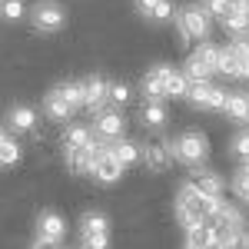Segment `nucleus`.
<instances>
[{
  "label": "nucleus",
  "instance_id": "1",
  "mask_svg": "<svg viewBox=\"0 0 249 249\" xmlns=\"http://www.w3.org/2000/svg\"><path fill=\"white\" fill-rule=\"evenodd\" d=\"M226 199H219V196H206L203 190H196L190 179L186 183H179V190H176V203H173V213H176V223L183 226V232L196 230V226H203V223H210L213 216L219 213Z\"/></svg>",
  "mask_w": 249,
  "mask_h": 249
},
{
  "label": "nucleus",
  "instance_id": "2",
  "mask_svg": "<svg viewBox=\"0 0 249 249\" xmlns=\"http://www.w3.org/2000/svg\"><path fill=\"white\" fill-rule=\"evenodd\" d=\"M186 90H190V77L186 73H179V70H173L166 63H156L153 70H146V77H143V96L146 100H156V103H163V100H186Z\"/></svg>",
  "mask_w": 249,
  "mask_h": 249
},
{
  "label": "nucleus",
  "instance_id": "3",
  "mask_svg": "<svg viewBox=\"0 0 249 249\" xmlns=\"http://www.w3.org/2000/svg\"><path fill=\"white\" fill-rule=\"evenodd\" d=\"M166 150L176 163L190 166V170H199L206 160H210V140L199 130H186V133H176L173 140H166Z\"/></svg>",
  "mask_w": 249,
  "mask_h": 249
},
{
  "label": "nucleus",
  "instance_id": "4",
  "mask_svg": "<svg viewBox=\"0 0 249 249\" xmlns=\"http://www.w3.org/2000/svg\"><path fill=\"white\" fill-rule=\"evenodd\" d=\"M210 27H213L210 10L199 7V3H190V7H183V10L176 14V37H179V43H190V40L206 43Z\"/></svg>",
  "mask_w": 249,
  "mask_h": 249
},
{
  "label": "nucleus",
  "instance_id": "5",
  "mask_svg": "<svg viewBox=\"0 0 249 249\" xmlns=\"http://www.w3.org/2000/svg\"><path fill=\"white\" fill-rule=\"evenodd\" d=\"M186 100H190V107H196V110L223 113V110H226V100H230V90H223V87L213 83V80H190Z\"/></svg>",
  "mask_w": 249,
  "mask_h": 249
},
{
  "label": "nucleus",
  "instance_id": "6",
  "mask_svg": "<svg viewBox=\"0 0 249 249\" xmlns=\"http://www.w3.org/2000/svg\"><path fill=\"white\" fill-rule=\"evenodd\" d=\"M183 73H186L190 80H213L216 73H219V47L210 43V40H206V43H199L190 57H186Z\"/></svg>",
  "mask_w": 249,
  "mask_h": 249
},
{
  "label": "nucleus",
  "instance_id": "7",
  "mask_svg": "<svg viewBox=\"0 0 249 249\" xmlns=\"http://www.w3.org/2000/svg\"><path fill=\"white\" fill-rule=\"evenodd\" d=\"M219 73L249 80V40H230L226 47H219Z\"/></svg>",
  "mask_w": 249,
  "mask_h": 249
},
{
  "label": "nucleus",
  "instance_id": "8",
  "mask_svg": "<svg viewBox=\"0 0 249 249\" xmlns=\"http://www.w3.org/2000/svg\"><path fill=\"white\" fill-rule=\"evenodd\" d=\"M80 246L83 249H110V219L103 213H83L80 219Z\"/></svg>",
  "mask_w": 249,
  "mask_h": 249
},
{
  "label": "nucleus",
  "instance_id": "9",
  "mask_svg": "<svg viewBox=\"0 0 249 249\" xmlns=\"http://www.w3.org/2000/svg\"><path fill=\"white\" fill-rule=\"evenodd\" d=\"M30 20H34V27L40 34H57L60 27L67 23V14H63V7L57 0H40L37 7L30 10Z\"/></svg>",
  "mask_w": 249,
  "mask_h": 249
},
{
  "label": "nucleus",
  "instance_id": "10",
  "mask_svg": "<svg viewBox=\"0 0 249 249\" xmlns=\"http://www.w3.org/2000/svg\"><path fill=\"white\" fill-rule=\"evenodd\" d=\"M110 103H113V83L107 77H87V110L90 113H103V110H110Z\"/></svg>",
  "mask_w": 249,
  "mask_h": 249
},
{
  "label": "nucleus",
  "instance_id": "11",
  "mask_svg": "<svg viewBox=\"0 0 249 249\" xmlns=\"http://www.w3.org/2000/svg\"><path fill=\"white\" fill-rule=\"evenodd\" d=\"M37 239H43V243H63L67 239V219L53 210H43L37 216Z\"/></svg>",
  "mask_w": 249,
  "mask_h": 249
},
{
  "label": "nucleus",
  "instance_id": "12",
  "mask_svg": "<svg viewBox=\"0 0 249 249\" xmlns=\"http://www.w3.org/2000/svg\"><path fill=\"white\" fill-rule=\"evenodd\" d=\"M123 163L113 156V150H110V143L103 146V153H100V160H96V170H93V179L96 183H103V186H113V183H120V176H123Z\"/></svg>",
  "mask_w": 249,
  "mask_h": 249
},
{
  "label": "nucleus",
  "instance_id": "13",
  "mask_svg": "<svg viewBox=\"0 0 249 249\" xmlns=\"http://www.w3.org/2000/svg\"><path fill=\"white\" fill-rule=\"evenodd\" d=\"M123 116L116 113V110H103V113L93 116V133L100 136V140H107V143H116L120 136H123Z\"/></svg>",
  "mask_w": 249,
  "mask_h": 249
},
{
  "label": "nucleus",
  "instance_id": "14",
  "mask_svg": "<svg viewBox=\"0 0 249 249\" xmlns=\"http://www.w3.org/2000/svg\"><path fill=\"white\" fill-rule=\"evenodd\" d=\"M43 113H47V120H53V123H67L77 110H73L70 100L53 87V90H47V96H43Z\"/></svg>",
  "mask_w": 249,
  "mask_h": 249
},
{
  "label": "nucleus",
  "instance_id": "15",
  "mask_svg": "<svg viewBox=\"0 0 249 249\" xmlns=\"http://www.w3.org/2000/svg\"><path fill=\"white\" fill-rule=\"evenodd\" d=\"M136 10H140L143 20H153V23H170V20H176L173 0H136Z\"/></svg>",
  "mask_w": 249,
  "mask_h": 249
},
{
  "label": "nucleus",
  "instance_id": "16",
  "mask_svg": "<svg viewBox=\"0 0 249 249\" xmlns=\"http://www.w3.org/2000/svg\"><path fill=\"white\" fill-rule=\"evenodd\" d=\"M219 23L226 27V34L243 40V34H249V3H232L230 10L219 17Z\"/></svg>",
  "mask_w": 249,
  "mask_h": 249
},
{
  "label": "nucleus",
  "instance_id": "17",
  "mask_svg": "<svg viewBox=\"0 0 249 249\" xmlns=\"http://www.w3.org/2000/svg\"><path fill=\"white\" fill-rule=\"evenodd\" d=\"M37 110L34 107H27V103H20V107H14L10 110V116H7V130L10 133H34L37 130Z\"/></svg>",
  "mask_w": 249,
  "mask_h": 249
},
{
  "label": "nucleus",
  "instance_id": "18",
  "mask_svg": "<svg viewBox=\"0 0 249 249\" xmlns=\"http://www.w3.org/2000/svg\"><path fill=\"white\" fill-rule=\"evenodd\" d=\"M190 183L196 186V190H203L206 196H219V199H223V190H226V179H223L216 170H193Z\"/></svg>",
  "mask_w": 249,
  "mask_h": 249
},
{
  "label": "nucleus",
  "instance_id": "19",
  "mask_svg": "<svg viewBox=\"0 0 249 249\" xmlns=\"http://www.w3.org/2000/svg\"><path fill=\"white\" fill-rule=\"evenodd\" d=\"M183 249H223V246H219V239H216V230H213V219L186 232Z\"/></svg>",
  "mask_w": 249,
  "mask_h": 249
},
{
  "label": "nucleus",
  "instance_id": "20",
  "mask_svg": "<svg viewBox=\"0 0 249 249\" xmlns=\"http://www.w3.org/2000/svg\"><path fill=\"white\" fill-rule=\"evenodd\" d=\"M143 163H146V170L150 173H163L166 166L173 163L170 150H166V140L163 143H150V146H143Z\"/></svg>",
  "mask_w": 249,
  "mask_h": 249
},
{
  "label": "nucleus",
  "instance_id": "21",
  "mask_svg": "<svg viewBox=\"0 0 249 249\" xmlns=\"http://www.w3.org/2000/svg\"><path fill=\"white\" fill-rule=\"evenodd\" d=\"M223 113L230 116L232 123H249V93H230Z\"/></svg>",
  "mask_w": 249,
  "mask_h": 249
},
{
  "label": "nucleus",
  "instance_id": "22",
  "mask_svg": "<svg viewBox=\"0 0 249 249\" xmlns=\"http://www.w3.org/2000/svg\"><path fill=\"white\" fill-rule=\"evenodd\" d=\"M110 150H113V156L130 170L136 160H143V150L136 146V143H130V140H116V143H110Z\"/></svg>",
  "mask_w": 249,
  "mask_h": 249
},
{
  "label": "nucleus",
  "instance_id": "23",
  "mask_svg": "<svg viewBox=\"0 0 249 249\" xmlns=\"http://www.w3.org/2000/svg\"><path fill=\"white\" fill-rule=\"evenodd\" d=\"M20 156H23V150H20L17 136L7 130V133H3V140H0V163H3V166H17Z\"/></svg>",
  "mask_w": 249,
  "mask_h": 249
},
{
  "label": "nucleus",
  "instance_id": "24",
  "mask_svg": "<svg viewBox=\"0 0 249 249\" xmlns=\"http://www.w3.org/2000/svg\"><path fill=\"white\" fill-rule=\"evenodd\" d=\"M166 120H170L166 107H163V103H156V100H146V107H143V123H146V126H153V130H160V126H166Z\"/></svg>",
  "mask_w": 249,
  "mask_h": 249
},
{
  "label": "nucleus",
  "instance_id": "25",
  "mask_svg": "<svg viewBox=\"0 0 249 249\" xmlns=\"http://www.w3.org/2000/svg\"><path fill=\"white\" fill-rule=\"evenodd\" d=\"M230 156H236L243 166L249 163V130H239V133L230 140Z\"/></svg>",
  "mask_w": 249,
  "mask_h": 249
},
{
  "label": "nucleus",
  "instance_id": "26",
  "mask_svg": "<svg viewBox=\"0 0 249 249\" xmlns=\"http://www.w3.org/2000/svg\"><path fill=\"white\" fill-rule=\"evenodd\" d=\"M232 190H236V196L249 206V166H239V170H236V176H232Z\"/></svg>",
  "mask_w": 249,
  "mask_h": 249
},
{
  "label": "nucleus",
  "instance_id": "27",
  "mask_svg": "<svg viewBox=\"0 0 249 249\" xmlns=\"http://www.w3.org/2000/svg\"><path fill=\"white\" fill-rule=\"evenodd\" d=\"M23 14H27L23 0H3V20H20Z\"/></svg>",
  "mask_w": 249,
  "mask_h": 249
},
{
  "label": "nucleus",
  "instance_id": "28",
  "mask_svg": "<svg viewBox=\"0 0 249 249\" xmlns=\"http://www.w3.org/2000/svg\"><path fill=\"white\" fill-rule=\"evenodd\" d=\"M133 100V87L130 83H113V107H123Z\"/></svg>",
  "mask_w": 249,
  "mask_h": 249
},
{
  "label": "nucleus",
  "instance_id": "29",
  "mask_svg": "<svg viewBox=\"0 0 249 249\" xmlns=\"http://www.w3.org/2000/svg\"><path fill=\"white\" fill-rule=\"evenodd\" d=\"M232 249H249V223L239 230V236H236V243H232Z\"/></svg>",
  "mask_w": 249,
  "mask_h": 249
},
{
  "label": "nucleus",
  "instance_id": "30",
  "mask_svg": "<svg viewBox=\"0 0 249 249\" xmlns=\"http://www.w3.org/2000/svg\"><path fill=\"white\" fill-rule=\"evenodd\" d=\"M30 249H67V246H63V243H43V239H34Z\"/></svg>",
  "mask_w": 249,
  "mask_h": 249
},
{
  "label": "nucleus",
  "instance_id": "31",
  "mask_svg": "<svg viewBox=\"0 0 249 249\" xmlns=\"http://www.w3.org/2000/svg\"><path fill=\"white\" fill-rule=\"evenodd\" d=\"M236 3H249V0H236Z\"/></svg>",
  "mask_w": 249,
  "mask_h": 249
}]
</instances>
